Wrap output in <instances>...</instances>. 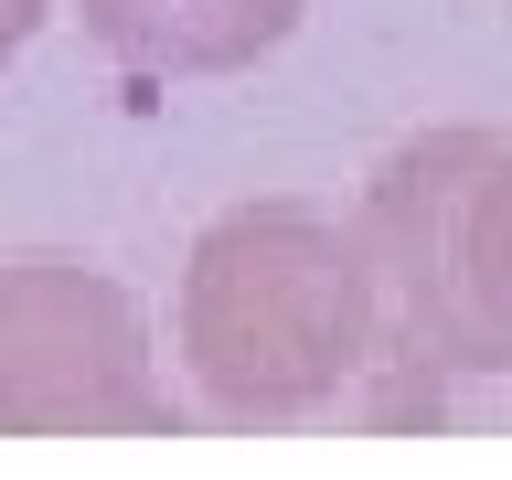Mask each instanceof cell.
Segmentation results:
<instances>
[{
  "label": "cell",
  "instance_id": "1",
  "mask_svg": "<svg viewBox=\"0 0 512 480\" xmlns=\"http://www.w3.org/2000/svg\"><path fill=\"white\" fill-rule=\"evenodd\" d=\"M182 363L203 406L235 427H288V416L342 406L374 374V267L363 235L331 203H235L192 235L182 299H171Z\"/></svg>",
  "mask_w": 512,
  "mask_h": 480
},
{
  "label": "cell",
  "instance_id": "2",
  "mask_svg": "<svg viewBox=\"0 0 512 480\" xmlns=\"http://www.w3.org/2000/svg\"><path fill=\"white\" fill-rule=\"evenodd\" d=\"M363 267H374V363L406 384H480L512 363V139L502 128H427L363 192Z\"/></svg>",
  "mask_w": 512,
  "mask_h": 480
},
{
  "label": "cell",
  "instance_id": "3",
  "mask_svg": "<svg viewBox=\"0 0 512 480\" xmlns=\"http://www.w3.org/2000/svg\"><path fill=\"white\" fill-rule=\"evenodd\" d=\"M0 438H171L150 320L86 256H0Z\"/></svg>",
  "mask_w": 512,
  "mask_h": 480
},
{
  "label": "cell",
  "instance_id": "4",
  "mask_svg": "<svg viewBox=\"0 0 512 480\" xmlns=\"http://www.w3.org/2000/svg\"><path fill=\"white\" fill-rule=\"evenodd\" d=\"M310 0H75V22L128 75H246L299 32Z\"/></svg>",
  "mask_w": 512,
  "mask_h": 480
},
{
  "label": "cell",
  "instance_id": "5",
  "mask_svg": "<svg viewBox=\"0 0 512 480\" xmlns=\"http://www.w3.org/2000/svg\"><path fill=\"white\" fill-rule=\"evenodd\" d=\"M43 11H54V0H0V64L22 54L32 32H43Z\"/></svg>",
  "mask_w": 512,
  "mask_h": 480
}]
</instances>
